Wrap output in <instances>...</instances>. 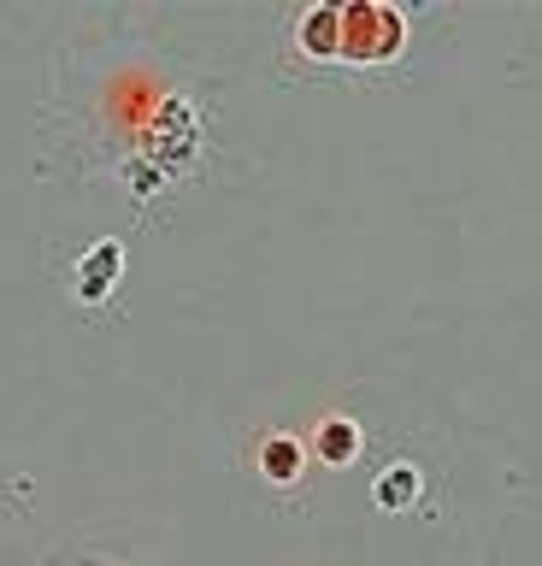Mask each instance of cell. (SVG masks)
I'll return each instance as SVG.
<instances>
[{"label": "cell", "instance_id": "obj_1", "mask_svg": "<svg viewBox=\"0 0 542 566\" xmlns=\"http://www.w3.org/2000/svg\"><path fill=\"white\" fill-rule=\"evenodd\" d=\"M336 53L343 60H396L401 53V12L396 7H372V0H360V7H343V30H336Z\"/></svg>", "mask_w": 542, "mask_h": 566}, {"label": "cell", "instance_id": "obj_4", "mask_svg": "<svg viewBox=\"0 0 542 566\" xmlns=\"http://www.w3.org/2000/svg\"><path fill=\"white\" fill-rule=\"evenodd\" d=\"M354 425H343V420H331L324 425V454H331V461H343V454H354Z\"/></svg>", "mask_w": 542, "mask_h": 566}, {"label": "cell", "instance_id": "obj_3", "mask_svg": "<svg viewBox=\"0 0 542 566\" xmlns=\"http://www.w3.org/2000/svg\"><path fill=\"white\" fill-rule=\"evenodd\" d=\"M295 472H301V449H295L289 437H278V442H266V478H278V484H289Z\"/></svg>", "mask_w": 542, "mask_h": 566}, {"label": "cell", "instance_id": "obj_2", "mask_svg": "<svg viewBox=\"0 0 542 566\" xmlns=\"http://www.w3.org/2000/svg\"><path fill=\"white\" fill-rule=\"evenodd\" d=\"M336 30H343V7H319V12H307V30H301L307 53L331 60V53H336Z\"/></svg>", "mask_w": 542, "mask_h": 566}]
</instances>
